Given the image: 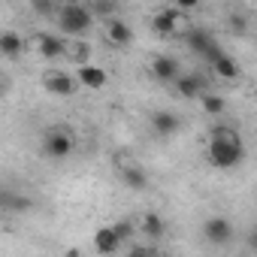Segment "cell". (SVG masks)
I'll return each instance as SVG.
<instances>
[{
	"mask_svg": "<svg viewBox=\"0 0 257 257\" xmlns=\"http://www.w3.org/2000/svg\"><path fill=\"white\" fill-rule=\"evenodd\" d=\"M209 67H212V73L218 76V79H239V64L230 58V55H218L215 61H209Z\"/></svg>",
	"mask_w": 257,
	"mask_h": 257,
	"instance_id": "cell-16",
	"label": "cell"
},
{
	"mask_svg": "<svg viewBox=\"0 0 257 257\" xmlns=\"http://www.w3.org/2000/svg\"><path fill=\"white\" fill-rule=\"evenodd\" d=\"M106 37L112 43H118V46H127V43L134 40V31H131V25L121 22V19H109L106 22Z\"/></svg>",
	"mask_w": 257,
	"mask_h": 257,
	"instance_id": "cell-15",
	"label": "cell"
},
{
	"mask_svg": "<svg viewBox=\"0 0 257 257\" xmlns=\"http://www.w3.org/2000/svg\"><path fill=\"white\" fill-rule=\"evenodd\" d=\"M176 88H179V94L185 100H200L206 94V79L203 76H194V73H185V76L176 79Z\"/></svg>",
	"mask_w": 257,
	"mask_h": 257,
	"instance_id": "cell-9",
	"label": "cell"
},
{
	"mask_svg": "<svg viewBox=\"0 0 257 257\" xmlns=\"http://www.w3.org/2000/svg\"><path fill=\"white\" fill-rule=\"evenodd\" d=\"M203 236H206L212 245H227V242L233 239V227H230L227 218H209V221L203 224Z\"/></svg>",
	"mask_w": 257,
	"mask_h": 257,
	"instance_id": "cell-7",
	"label": "cell"
},
{
	"mask_svg": "<svg viewBox=\"0 0 257 257\" xmlns=\"http://www.w3.org/2000/svg\"><path fill=\"white\" fill-rule=\"evenodd\" d=\"M88 10H91V16H94V13H97V16H106V22H109V19H115V10H118V7H115V4H91Z\"/></svg>",
	"mask_w": 257,
	"mask_h": 257,
	"instance_id": "cell-22",
	"label": "cell"
},
{
	"mask_svg": "<svg viewBox=\"0 0 257 257\" xmlns=\"http://www.w3.org/2000/svg\"><path fill=\"white\" fill-rule=\"evenodd\" d=\"M118 173H121V182H124L127 188H134V191H143V188L149 185L146 170H143V167H137V164H127V167H121Z\"/></svg>",
	"mask_w": 257,
	"mask_h": 257,
	"instance_id": "cell-13",
	"label": "cell"
},
{
	"mask_svg": "<svg viewBox=\"0 0 257 257\" xmlns=\"http://www.w3.org/2000/svg\"><path fill=\"white\" fill-rule=\"evenodd\" d=\"M4 91H7V85H4V79H0V97H4Z\"/></svg>",
	"mask_w": 257,
	"mask_h": 257,
	"instance_id": "cell-26",
	"label": "cell"
},
{
	"mask_svg": "<svg viewBox=\"0 0 257 257\" xmlns=\"http://www.w3.org/2000/svg\"><path fill=\"white\" fill-rule=\"evenodd\" d=\"M34 43H37V52H40L46 61H58V58H64V43H67V40H61L58 34H40Z\"/></svg>",
	"mask_w": 257,
	"mask_h": 257,
	"instance_id": "cell-8",
	"label": "cell"
},
{
	"mask_svg": "<svg viewBox=\"0 0 257 257\" xmlns=\"http://www.w3.org/2000/svg\"><path fill=\"white\" fill-rule=\"evenodd\" d=\"M64 58L76 61L79 67H82V64H91V61H88V58H91V46H88V43H82V40L64 43Z\"/></svg>",
	"mask_w": 257,
	"mask_h": 257,
	"instance_id": "cell-19",
	"label": "cell"
},
{
	"mask_svg": "<svg viewBox=\"0 0 257 257\" xmlns=\"http://www.w3.org/2000/svg\"><path fill=\"white\" fill-rule=\"evenodd\" d=\"M127 257H155V254H152V251H146V248H134Z\"/></svg>",
	"mask_w": 257,
	"mask_h": 257,
	"instance_id": "cell-25",
	"label": "cell"
},
{
	"mask_svg": "<svg viewBox=\"0 0 257 257\" xmlns=\"http://www.w3.org/2000/svg\"><path fill=\"white\" fill-rule=\"evenodd\" d=\"M185 43H188V49H191L194 55H203L206 61H215L218 55H224L221 46L215 43V37H212L209 31H203V28H191V31H185Z\"/></svg>",
	"mask_w": 257,
	"mask_h": 257,
	"instance_id": "cell-3",
	"label": "cell"
},
{
	"mask_svg": "<svg viewBox=\"0 0 257 257\" xmlns=\"http://www.w3.org/2000/svg\"><path fill=\"white\" fill-rule=\"evenodd\" d=\"M200 103H203V109H206V115H224V109H227V103H224V97H218V94H203L200 97Z\"/></svg>",
	"mask_w": 257,
	"mask_h": 257,
	"instance_id": "cell-20",
	"label": "cell"
},
{
	"mask_svg": "<svg viewBox=\"0 0 257 257\" xmlns=\"http://www.w3.org/2000/svg\"><path fill=\"white\" fill-rule=\"evenodd\" d=\"M140 230H143L149 239H161L164 230H167V224H164V218H161L158 212H146V215L140 218Z\"/></svg>",
	"mask_w": 257,
	"mask_h": 257,
	"instance_id": "cell-18",
	"label": "cell"
},
{
	"mask_svg": "<svg viewBox=\"0 0 257 257\" xmlns=\"http://www.w3.org/2000/svg\"><path fill=\"white\" fill-rule=\"evenodd\" d=\"M25 52V37H19L16 31H4L0 34V55L4 58H19Z\"/></svg>",
	"mask_w": 257,
	"mask_h": 257,
	"instance_id": "cell-14",
	"label": "cell"
},
{
	"mask_svg": "<svg viewBox=\"0 0 257 257\" xmlns=\"http://www.w3.org/2000/svg\"><path fill=\"white\" fill-rule=\"evenodd\" d=\"M112 230H115V236H118L121 242H131V239H134V233H137L131 221H115V224H112Z\"/></svg>",
	"mask_w": 257,
	"mask_h": 257,
	"instance_id": "cell-21",
	"label": "cell"
},
{
	"mask_svg": "<svg viewBox=\"0 0 257 257\" xmlns=\"http://www.w3.org/2000/svg\"><path fill=\"white\" fill-rule=\"evenodd\" d=\"M118 248H121V239L115 236L112 227H100V230L94 233V251H97V254H115Z\"/></svg>",
	"mask_w": 257,
	"mask_h": 257,
	"instance_id": "cell-12",
	"label": "cell"
},
{
	"mask_svg": "<svg viewBox=\"0 0 257 257\" xmlns=\"http://www.w3.org/2000/svg\"><path fill=\"white\" fill-rule=\"evenodd\" d=\"M91 25H94V16H91V10L82 7V4H64V7L58 10V28L64 31V37L79 40V37H85V34L91 31Z\"/></svg>",
	"mask_w": 257,
	"mask_h": 257,
	"instance_id": "cell-2",
	"label": "cell"
},
{
	"mask_svg": "<svg viewBox=\"0 0 257 257\" xmlns=\"http://www.w3.org/2000/svg\"><path fill=\"white\" fill-rule=\"evenodd\" d=\"M179 25H182V16H179L176 10H164V13H158V16L152 19V31L161 34V37H173V34L179 31Z\"/></svg>",
	"mask_w": 257,
	"mask_h": 257,
	"instance_id": "cell-10",
	"label": "cell"
},
{
	"mask_svg": "<svg viewBox=\"0 0 257 257\" xmlns=\"http://www.w3.org/2000/svg\"><path fill=\"white\" fill-rule=\"evenodd\" d=\"M106 82H109V73L97 64H82L76 73V85H82L88 91H100V88H106Z\"/></svg>",
	"mask_w": 257,
	"mask_h": 257,
	"instance_id": "cell-6",
	"label": "cell"
},
{
	"mask_svg": "<svg viewBox=\"0 0 257 257\" xmlns=\"http://www.w3.org/2000/svg\"><path fill=\"white\" fill-rule=\"evenodd\" d=\"M152 73H155L161 82H176L179 73H182V67H179L176 58H170V55H158L155 64H152Z\"/></svg>",
	"mask_w": 257,
	"mask_h": 257,
	"instance_id": "cell-11",
	"label": "cell"
},
{
	"mask_svg": "<svg viewBox=\"0 0 257 257\" xmlns=\"http://www.w3.org/2000/svg\"><path fill=\"white\" fill-rule=\"evenodd\" d=\"M43 88L55 97H73L76 94V79L64 70H46L43 76Z\"/></svg>",
	"mask_w": 257,
	"mask_h": 257,
	"instance_id": "cell-5",
	"label": "cell"
},
{
	"mask_svg": "<svg viewBox=\"0 0 257 257\" xmlns=\"http://www.w3.org/2000/svg\"><path fill=\"white\" fill-rule=\"evenodd\" d=\"M152 127L161 134V137H170L179 131V115L176 112H155L152 115Z\"/></svg>",
	"mask_w": 257,
	"mask_h": 257,
	"instance_id": "cell-17",
	"label": "cell"
},
{
	"mask_svg": "<svg viewBox=\"0 0 257 257\" xmlns=\"http://www.w3.org/2000/svg\"><path fill=\"white\" fill-rule=\"evenodd\" d=\"M76 149V140L70 131H64V127H52V131L43 137V152L49 158H70Z\"/></svg>",
	"mask_w": 257,
	"mask_h": 257,
	"instance_id": "cell-4",
	"label": "cell"
},
{
	"mask_svg": "<svg viewBox=\"0 0 257 257\" xmlns=\"http://www.w3.org/2000/svg\"><path fill=\"white\" fill-rule=\"evenodd\" d=\"M55 7L49 4V0H34V13H40V16H49Z\"/></svg>",
	"mask_w": 257,
	"mask_h": 257,
	"instance_id": "cell-23",
	"label": "cell"
},
{
	"mask_svg": "<svg viewBox=\"0 0 257 257\" xmlns=\"http://www.w3.org/2000/svg\"><path fill=\"white\" fill-rule=\"evenodd\" d=\"M230 28H233V31H242V28H245V19H242V16H233V19H230Z\"/></svg>",
	"mask_w": 257,
	"mask_h": 257,
	"instance_id": "cell-24",
	"label": "cell"
},
{
	"mask_svg": "<svg viewBox=\"0 0 257 257\" xmlns=\"http://www.w3.org/2000/svg\"><path fill=\"white\" fill-rule=\"evenodd\" d=\"M245 161V143L236 127L218 124L209 134V164L218 170H236Z\"/></svg>",
	"mask_w": 257,
	"mask_h": 257,
	"instance_id": "cell-1",
	"label": "cell"
}]
</instances>
